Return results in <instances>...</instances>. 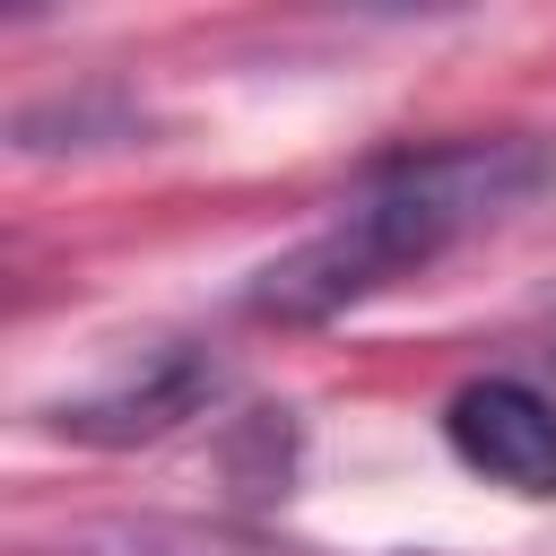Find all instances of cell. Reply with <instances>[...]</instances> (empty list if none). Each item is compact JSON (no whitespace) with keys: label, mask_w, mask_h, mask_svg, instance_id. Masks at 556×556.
<instances>
[{"label":"cell","mask_w":556,"mask_h":556,"mask_svg":"<svg viewBox=\"0 0 556 556\" xmlns=\"http://www.w3.org/2000/svg\"><path fill=\"white\" fill-rule=\"evenodd\" d=\"M547 182H556V148H547V139H521V130L408 148V156L374 165L365 191H356L321 235H304L295 252H278V261L243 287V313H252V321H278V330L330 321V313L400 287L408 269L443 261L460 235L513 217V208L539 200Z\"/></svg>","instance_id":"1"},{"label":"cell","mask_w":556,"mask_h":556,"mask_svg":"<svg viewBox=\"0 0 556 556\" xmlns=\"http://www.w3.org/2000/svg\"><path fill=\"white\" fill-rule=\"evenodd\" d=\"M217 391H226V365H217L208 348H156V356H139L130 374H113L104 391L61 400V408H52V434L96 443V452H130V443H156V434L208 417Z\"/></svg>","instance_id":"2"},{"label":"cell","mask_w":556,"mask_h":556,"mask_svg":"<svg viewBox=\"0 0 556 556\" xmlns=\"http://www.w3.org/2000/svg\"><path fill=\"white\" fill-rule=\"evenodd\" d=\"M443 443L460 452V469H478L504 495H530V504L556 495V400L513 374L460 382L443 408Z\"/></svg>","instance_id":"3"},{"label":"cell","mask_w":556,"mask_h":556,"mask_svg":"<svg viewBox=\"0 0 556 556\" xmlns=\"http://www.w3.org/2000/svg\"><path fill=\"white\" fill-rule=\"evenodd\" d=\"M35 556H287V547L243 521H200V513H104V521L52 530Z\"/></svg>","instance_id":"4"},{"label":"cell","mask_w":556,"mask_h":556,"mask_svg":"<svg viewBox=\"0 0 556 556\" xmlns=\"http://www.w3.org/2000/svg\"><path fill=\"white\" fill-rule=\"evenodd\" d=\"M148 130V104L113 78H87V87H61V96H35L9 113V148L17 156H87V148H130Z\"/></svg>","instance_id":"5"},{"label":"cell","mask_w":556,"mask_h":556,"mask_svg":"<svg viewBox=\"0 0 556 556\" xmlns=\"http://www.w3.org/2000/svg\"><path fill=\"white\" fill-rule=\"evenodd\" d=\"M226 469L243 478V495H287V469H295V426H287V408H252V417H235Z\"/></svg>","instance_id":"6"}]
</instances>
